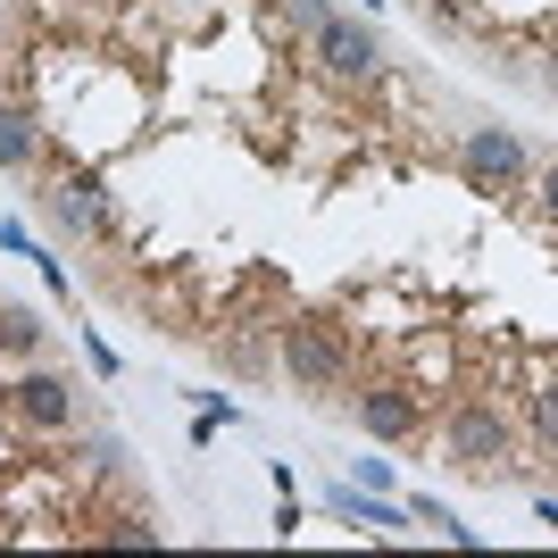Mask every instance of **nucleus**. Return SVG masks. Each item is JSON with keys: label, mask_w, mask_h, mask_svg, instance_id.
Here are the masks:
<instances>
[{"label": "nucleus", "mask_w": 558, "mask_h": 558, "mask_svg": "<svg viewBox=\"0 0 558 558\" xmlns=\"http://www.w3.org/2000/svg\"><path fill=\"white\" fill-rule=\"evenodd\" d=\"M442 459L459 466V475H475V484H492V475L517 466V425L500 417L492 400H459L442 417Z\"/></svg>", "instance_id": "f257e3e1"}, {"label": "nucleus", "mask_w": 558, "mask_h": 558, "mask_svg": "<svg viewBox=\"0 0 558 558\" xmlns=\"http://www.w3.org/2000/svg\"><path fill=\"white\" fill-rule=\"evenodd\" d=\"M276 359H283V375H292V392H342L350 384V342L326 317H283Z\"/></svg>", "instance_id": "f03ea898"}, {"label": "nucleus", "mask_w": 558, "mask_h": 558, "mask_svg": "<svg viewBox=\"0 0 558 558\" xmlns=\"http://www.w3.org/2000/svg\"><path fill=\"white\" fill-rule=\"evenodd\" d=\"M308 50H317V75H326V84H342V93H359V84H375V75H384V34H375V25H359L350 9H333V17L308 34Z\"/></svg>", "instance_id": "7ed1b4c3"}, {"label": "nucleus", "mask_w": 558, "mask_h": 558, "mask_svg": "<svg viewBox=\"0 0 558 558\" xmlns=\"http://www.w3.org/2000/svg\"><path fill=\"white\" fill-rule=\"evenodd\" d=\"M9 409H17L25 434H75V425H84V392H75V375L43 367V359H25V375L9 384Z\"/></svg>", "instance_id": "20e7f679"}, {"label": "nucleus", "mask_w": 558, "mask_h": 558, "mask_svg": "<svg viewBox=\"0 0 558 558\" xmlns=\"http://www.w3.org/2000/svg\"><path fill=\"white\" fill-rule=\"evenodd\" d=\"M459 175H466V184H484V192H517V184H534V150H525L509 125H466Z\"/></svg>", "instance_id": "39448f33"}, {"label": "nucleus", "mask_w": 558, "mask_h": 558, "mask_svg": "<svg viewBox=\"0 0 558 558\" xmlns=\"http://www.w3.org/2000/svg\"><path fill=\"white\" fill-rule=\"evenodd\" d=\"M34 209H43V226L59 233V242H93V233L109 226V184H100V175H59V184L34 192Z\"/></svg>", "instance_id": "423d86ee"}, {"label": "nucleus", "mask_w": 558, "mask_h": 558, "mask_svg": "<svg viewBox=\"0 0 558 558\" xmlns=\"http://www.w3.org/2000/svg\"><path fill=\"white\" fill-rule=\"evenodd\" d=\"M350 417H359L367 442H417V434H425V409H417L409 384H367V392L350 400Z\"/></svg>", "instance_id": "0eeeda50"}, {"label": "nucleus", "mask_w": 558, "mask_h": 558, "mask_svg": "<svg viewBox=\"0 0 558 558\" xmlns=\"http://www.w3.org/2000/svg\"><path fill=\"white\" fill-rule=\"evenodd\" d=\"M43 167V125H34V109L25 100H0V175H34Z\"/></svg>", "instance_id": "6e6552de"}, {"label": "nucleus", "mask_w": 558, "mask_h": 558, "mask_svg": "<svg viewBox=\"0 0 558 558\" xmlns=\"http://www.w3.org/2000/svg\"><path fill=\"white\" fill-rule=\"evenodd\" d=\"M0 350H9V359H43V350H50V326H43L25 301H0Z\"/></svg>", "instance_id": "1a4fd4ad"}, {"label": "nucleus", "mask_w": 558, "mask_h": 558, "mask_svg": "<svg viewBox=\"0 0 558 558\" xmlns=\"http://www.w3.org/2000/svg\"><path fill=\"white\" fill-rule=\"evenodd\" d=\"M100 542H125V550H159V542H167V525H159V517H117V525H100Z\"/></svg>", "instance_id": "9d476101"}, {"label": "nucleus", "mask_w": 558, "mask_h": 558, "mask_svg": "<svg viewBox=\"0 0 558 558\" xmlns=\"http://www.w3.org/2000/svg\"><path fill=\"white\" fill-rule=\"evenodd\" d=\"M534 442H550V450H558V375L534 392Z\"/></svg>", "instance_id": "9b49d317"}, {"label": "nucleus", "mask_w": 558, "mask_h": 558, "mask_svg": "<svg viewBox=\"0 0 558 558\" xmlns=\"http://www.w3.org/2000/svg\"><path fill=\"white\" fill-rule=\"evenodd\" d=\"M283 17L301 25V34H317V25H326V17H333V0H283Z\"/></svg>", "instance_id": "f8f14e48"}, {"label": "nucleus", "mask_w": 558, "mask_h": 558, "mask_svg": "<svg viewBox=\"0 0 558 558\" xmlns=\"http://www.w3.org/2000/svg\"><path fill=\"white\" fill-rule=\"evenodd\" d=\"M534 184H542V192H534V201H542V217H550V226H558V159H550V167H542Z\"/></svg>", "instance_id": "ddd939ff"}]
</instances>
